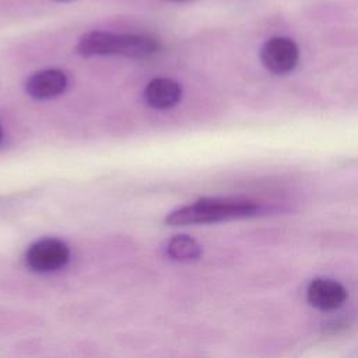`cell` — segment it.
Segmentation results:
<instances>
[{"label":"cell","instance_id":"1","mask_svg":"<svg viewBox=\"0 0 358 358\" xmlns=\"http://www.w3.org/2000/svg\"><path fill=\"white\" fill-rule=\"evenodd\" d=\"M259 206L246 199L234 197H203L192 204L171 211L165 217L166 225L180 227L192 224H213L228 220L252 217Z\"/></svg>","mask_w":358,"mask_h":358},{"label":"cell","instance_id":"2","mask_svg":"<svg viewBox=\"0 0 358 358\" xmlns=\"http://www.w3.org/2000/svg\"><path fill=\"white\" fill-rule=\"evenodd\" d=\"M159 49L155 38L143 34H112L105 31H91L84 34L76 50L84 57L119 55L126 57L143 59L154 55Z\"/></svg>","mask_w":358,"mask_h":358},{"label":"cell","instance_id":"3","mask_svg":"<svg viewBox=\"0 0 358 358\" xmlns=\"http://www.w3.org/2000/svg\"><path fill=\"white\" fill-rule=\"evenodd\" d=\"M69 259V246L57 238L39 239L25 252V263L35 273L56 271L64 267Z\"/></svg>","mask_w":358,"mask_h":358},{"label":"cell","instance_id":"4","mask_svg":"<svg viewBox=\"0 0 358 358\" xmlns=\"http://www.w3.org/2000/svg\"><path fill=\"white\" fill-rule=\"evenodd\" d=\"M260 60L266 70L281 76L292 71L299 60L296 43L287 36H273L260 48Z\"/></svg>","mask_w":358,"mask_h":358},{"label":"cell","instance_id":"5","mask_svg":"<svg viewBox=\"0 0 358 358\" xmlns=\"http://www.w3.org/2000/svg\"><path fill=\"white\" fill-rule=\"evenodd\" d=\"M306 299L316 309L333 310L345 302L347 289L336 280L315 278L308 285Z\"/></svg>","mask_w":358,"mask_h":358},{"label":"cell","instance_id":"6","mask_svg":"<svg viewBox=\"0 0 358 358\" xmlns=\"http://www.w3.org/2000/svg\"><path fill=\"white\" fill-rule=\"evenodd\" d=\"M67 87V77L63 71L49 69L32 74L25 83L27 94L39 101L53 99L64 92Z\"/></svg>","mask_w":358,"mask_h":358},{"label":"cell","instance_id":"7","mask_svg":"<svg viewBox=\"0 0 358 358\" xmlns=\"http://www.w3.org/2000/svg\"><path fill=\"white\" fill-rule=\"evenodd\" d=\"M180 96V85L176 81L164 77H157L151 80L144 90L145 102L154 109L172 108L179 102Z\"/></svg>","mask_w":358,"mask_h":358},{"label":"cell","instance_id":"8","mask_svg":"<svg viewBox=\"0 0 358 358\" xmlns=\"http://www.w3.org/2000/svg\"><path fill=\"white\" fill-rule=\"evenodd\" d=\"M166 253L178 262H192L201 256V246L189 235H176L169 239Z\"/></svg>","mask_w":358,"mask_h":358},{"label":"cell","instance_id":"9","mask_svg":"<svg viewBox=\"0 0 358 358\" xmlns=\"http://www.w3.org/2000/svg\"><path fill=\"white\" fill-rule=\"evenodd\" d=\"M1 138H3V130H1V127H0V143H1Z\"/></svg>","mask_w":358,"mask_h":358},{"label":"cell","instance_id":"10","mask_svg":"<svg viewBox=\"0 0 358 358\" xmlns=\"http://www.w3.org/2000/svg\"><path fill=\"white\" fill-rule=\"evenodd\" d=\"M169 1H185V0H169Z\"/></svg>","mask_w":358,"mask_h":358},{"label":"cell","instance_id":"11","mask_svg":"<svg viewBox=\"0 0 358 358\" xmlns=\"http://www.w3.org/2000/svg\"><path fill=\"white\" fill-rule=\"evenodd\" d=\"M59 1H66V0H59Z\"/></svg>","mask_w":358,"mask_h":358}]
</instances>
